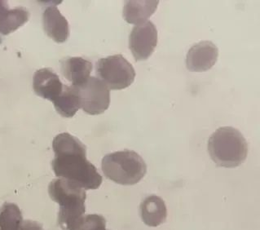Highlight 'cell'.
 <instances>
[{
	"instance_id": "cell-15",
	"label": "cell",
	"mask_w": 260,
	"mask_h": 230,
	"mask_svg": "<svg viewBox=\"0 0 260 230\" xmlns=\"http://www.w3.org/2000/svg\"><path fill=\"white\" fill-rule=\"evenodd\" d=\"M58 114L64 118H72L81 108L79 91L75 86H63V91L53 102Z\"/></svg>"
},
{
	"instance_id": "cell-4",
	"label": "cell",
	"mask_w": 260,
	"mask_h": 230,
	"mask_svg": "<svg viewBox=\"0 0 260 230\" xmlns=\"http://www.w3.org/2000/svg\"><path fill=\"white\" fill-rule=\"evenodd\" d=\"M102 168L106 178L122 185H136L147 172V165L142 157L128 149L105 156Z\"/></svg>"
},
{
	"instance_id": "cell-11",
	"label": "cell",
	"mask_w": 260,
	"mask_h": 230,
	"mask_svg": "<svg viewBox=\"0 0 260 230\" xmlns=\"http://www.w3.org/2000/svg\"><path fill=\"white\" fill-rule=\"evenodd\" d=\"M60 63L62 75L72 86L79 87L90 78L92 64L83 57H66Z\"/></svg>"
},
{
	"instance_id": "cell-12",
	"label": "cell",
	"mask_w": 260,
	"mask_h": 230,
	"mask_svg": "<svg viewBox=\"0 0 260 230\" xmlns=\"http://www.w3.org/2000/svg\"><path fill=\"white\" fill-rule=\"evenodd\" d=\"M142 221L149 227H157L167 221L168 208L164 199L150 195L143 200L140 206Z\"/></svg>"
},
{
	"instance_id": "cell-8",
	"label": "cell",
	"mask_w": 260,
	"mask_h": 230,
	"mask_svg": "<svg viewBox=\"0 0 260 230\" xmlns=\"http://www.w3.org/2000/svg\"><path fill=\"white\" fill-rule=\"evenodd\" d=\"M218 56L219 49L212 42H199L188 51L186 56V67L192 72H205L215 65Z\"/></svg>"
},
{
	"instance_id": "cell-2",
	"label": "cell",
	"mask_w": 260,
	"mask_h": 230,
	"mask_svg": "<svg viewBox=\"0 0 260 230\" xmlns=\"http://www.w3.org/2000/svg\"><path fill=\"white\" fill-rule=\"evenodd\" d=\"M48 193L52 201L59 204L58 224L63 230H77L85 216L87 193L72 181L55 179L50 183Z\"/></svg>"
},
{
	"instance_id": "cell-3",
	"label": "cell",
	"mask_w": 260,
	"mask_h": 230,
	"mask_svg": "<svg viewBox=\"0 0 260 230\" xmlns=\"http://www.w3.org/2000/svg\"><path fill=\"white\" fill-rule=\"evenodd\" d=\"M207 149L213 162L223 168H238L247 158V141L232 126L217 129L209 139Z\"/></svg>"
},
{
	"instance_id": "cell-16",
	"label": "cell",
	"mask_w": 260,
	"mask_h": 230,
	"mask_svg": "<svg viewBox=\"0 0 260 230\" xmlns=\"http://www.w3.org/2000/svg\"><path fill=\"white\" fill-rule=\"evenodd\" d=\"M22 221V213L17 204L5 203L0 208V230H19Z\"/></svg>"
},
{
	"instance_id": "cell-13",
	"label": "cell",
	"mask_w": 260,
	"mask_h": 230,
	"mask_svg": "<svg viewBox=\"0 0 260 230\" xmlns=\"http://www.w3.org/2000/svg\"><path fill=\"white\" fill-rule=\"evenodd\" d=\"M29 13L23 7L9 9L7 1L0 0V34L8 36L29 21Z\"/></svg>"
},
{
	"instance_id": "cell-10",
	"label": "cell",
	"mask_w": 260,
	"mask_h": 230,
	"mask_svg": "<svg viewBox=\"0 0 260 230\" xmlns=\"http://www.w3.org/2000/svg\"><path fill=\"white\" fill-rule=\"evenodd\" d=\"M43 24L44 31L53 41L62 44L68 40L70 36L68 21L56 7H48L44 10Z\"/></svg>"
},
{
	"instance_id": "cell-17",
	"label": "cell",
	"mask_w": 260,
	"mask_h": 230,
	"mask_svg": "<svg viewBox=\"0 0 260 230\" xmlns=\"http://www.w3.org/2000/svg\"><path fill=\"white\" fill-rule=\"evenodd\" d=\"M77 230H106V220L97 214L84 216L81 220Z\"/></svg>"
},
{
	"instance_id": "cell-9",
	"label": "cell",
	"mask_w": 260,
	"mask_h": 230,
	"mask_svg": "<svg viewBox=\"0 0 260 230\" xmlns=\"http://www.w3.org/2000/svg\"><path fill=\"white\" fill-rule=\"evenodd\" d=\"M63 86L60 78L52 69H40L34 75V91L44 99L53 102L63 91Z\"/></svg>"
},
{
	"instance_id": "cell-5",
	"label": "cell",
	"mask_w": 260,
	"mask_h": 230,
	"mask_svg": "<svg viewBox=\"0 0 260 230\" xmlns=\"http://www.w3.org/2000/svg\"><path fill=\"white\" fill-rule=\"evenodd\" d=\"M95 74L110 90H122L133 84L136 71L121 54L100 59L95 64Z\"/></svg>"
},
{
	"instance_id": "cell-18",
	"label": "cell",
	"mask_w": 260,
	"mask_h": 230,
	"mask_svg": "<svg viewBox=\"0 0 260 230\" xmlns=\"http://www.w3.org/2000/svg\"><path fill=\"white\" fill-rule=\"evenodd\" d=\"M19 230H44V228L39 222L26 220H23Z\"/></svg>"
},
{
	"instance_id": "cell-1",
	"label": "cell",
	"mask_w": 260,
	"mask_h": 230,
	"mask_svg": "<svg viewBox=\"0 0 260 230\" xmlns=\"http://www.w3.org/2000/svg\"><path fill=\"white\" fill-rule=\"evenodd\" d=\"M55 157L52 162L54 173L59 178L72 181L84 190L97 189L102 176L87 159V148L70 133H60L52 141Z\"/></svg>"
},
{
	"instance_id": "cell-6",
	"label": "cell",
	"mask_w": 260,
	"mask_h": 230,
	"mask_svg": "<svg viewBox=\"0 0 260 230\" xmlns=\"http://www.w3.org/2000/svg\"><path fill=\"white\" fill-rule=\"evenodd\" d=\"M77 88L80 98L81 108L86 114H102L110 107V90L96 77H90Z\"/></svg>"
},
{
	"instance_id": "cell-14",
	"label": "cell",
	"mask_w": 260,
	"mask_h": 230,
	"mask_svg": "<svg viewBox=\"0 0 260 230\" xmlns=\"http://www.w3.org/2000/svg\"><path fill=\"white\" fill-rule=\"evenodd\" d=\"M159 1H126L123 8V18L129 24L140 25L155 13Z\"/></svg>"
},
{
	"instance_id": "cell-7",
	"label": "cell",
	"mask_w": 260,
	"mask_h": 230,
	"mask_svg": "<svg viewBox=\"0 0 260 230\" xmlns=\"http://www.w3.org/2000/svg\"><path fill=\"white\" fill-rule=\"evenodd\" d=\"M157 30L151 21L137 25L129 36V48L137 61L145 60L154 52L157 44Z\"/></svg>"
}]
</instances>
